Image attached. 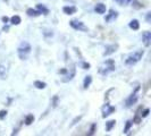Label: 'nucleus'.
Instances as JSON below:
<instances>
[{"label": "nucleus", "instance_id": "obj_1", "mask_svg": "<svg viewBox=\"0 0 151 136\" xmlns=\"http://www.w3.org/2000/svg\"><path fill=\"white\" fill-rule=\"evenodd\" d=\"M31 50H32V48H31V44L29 42H22L21 45L18 47V49H17V52H18V57H19V59H22V60H26L27 59V57L30 56L31 53Z\"/></svg>", "mask_w": 151, "mask_h": 136}, {"label": "nucleus", "instance_id": "obj_2", "mask_svg": "<svg viewBox=\"0 0 151 136\" xmlns=\"http://www.w3.org/2000/svg\"><path fill=\"white\" fill-rule=\"evenodd\" d=\"M115 68H116L115 61H114L113 59H108V60H106L100 67H99V73H100L101 75L106 76V75H108L109 73L114 72Z\"/></svg>", "mask_w": 151, "mask_h": 136}, {"label": "nucleus", "instance_id": "obj_3", "mask_svg": "<svg viewBox=\"0 0 151 136\" xmlns=\"http://www.w3.org/2000/svg\"><path fill=\"white\" fill-rule=\"evenodd\" d=\"M143 54H144L143 50H137V51H135V52L131 53L129 57L126 58L125 64H126L127 66H133V65H135L136 62H139V61L142 59Z\"/></svg>", "mask_w": 151, "mask_h": 136}, {"label": "nucleus", "instance_id": "obj_4", "mask_svg": "<svg viewBox=\"0 0 151 136\" xmlns=\"http://www.w3.org/2000/svg\"><path fill=\"white\" fill-rule=\"evenodd\" d=\"M69 25H70V27H73L76 31H81V32H88L89 31L88 26H85V24L83 22L77 21V19H72L69 22Z\"/></svg>", "mask_w": 151, "mask_h": 136}, {"label": "nucleus", "instance_id": "obj_5", "mask_svg": "<svg viewBox=\"0 0 151 136\" xmlns=\"http://www.w3.org/2000/svg\"><path fill=\"white\" fill-rule=\"evenodd\" d=\"M139 86L135 89V91L129 95V98L126 99V102H125V105H126V107L127 108H129V107H132L133 105H135L136 103V101H137V91H139Z\"/></svg>", "mask_w": 151, "mask_h": 136}, {"label": "nucleus", "instance_id": "obj_6", "mask_svg": "<svg viewBox=\"0 0 151 136\" xmlns=\"http://www.w3.org/2000/svg\"><path fill=\"white\" fill-rule=\"evenodd\" d=\"M116 111V108L113 106H110L109 103H106L102 107V118H106L108 116H110L113 112Z\"/></svg>", "mask_w": 151, "mask_h": 136}, {"label": "nucleus", "instance_id": "obj_7", "mask_svg": "<svg viewBox=\"0 0 151 136\" xmlns=\"http://www.w3.org/2000/svg\"><path fill=\"white\" fill-rule=\"evenodd\" d=\"M70 69V72L67 70V75L65 76V78H61V82H64V83H67L69 81H72L73 79V77L75 76L76 74V68H75V65H73L72 68H69Z\"/></svg>", "mask_w": 151, "mask_h": 136}, {"label": "nucleus", "instance_id": "obj_8", "mask_svg": "<svg viewBox=\"0 0 151 136\" xmlns=\"http://www.w3.org/2000/svg\"><path fill=\"white\" fill-rule=\"evenodd\" d=\"M117 49H118V44H109V45H106V48H105V52H104V56L106 57V56H110V54H113L117 51Z\"/></svg>", "mask_w": 151, "mask_h": 136}, {"label": "nucleus", "instance_id": "obj_9", "mask_svg": "<svg viewBox=\"0 0 151 136\" xmlns=\"http://www.w3.org/2000/svg\"><path fill=\"white\" fill-rule=\"evenodd\" d=\"M117 17H118V13H117L116 10H114V9H110V10H109V14L105 17V21H106L107 23L113 22V21H115Z\"/></svg>", "mask_w": 151, "mask_h": 136}, {"label": "nucleus", "instance_id": "obj_10", "mask_svg": "<svg viewBox=\"0 0 151 136\" xmlns=\"http://www.w3.org/2000/svg\"><path fill=\"white\" fill-rule=\"evenodd\" d=\"M142 41L145 47H150L151 43V32L149 31H145L143 34H142Z\"/></svg>", "mask_w": 151, "mask_h": 136}, {"label": "nucleus", "instance_id": "obj_11", "mask_svg": "<svg viewBox=\"0 0 151 136\" xmlns=\"http://www.w3.org/2000/svg\"><path fill=\"white\" fill-rule=\"evenodd\" d=\"M76 7L75 6H65V7L63 8V11L66 14V15H73V14H75L76 13Z\"/></svg>", "mask_w": 151, "mask_h": 136}, {"label": "nucleus", "instance_id": "obj_12", "mask_svg": "<svg viewBox=\"0 0 151 136\" xmlns=\"http://www.w3.org/2000/svg\"><path fill=\"white\" fill-rule=\"evenodd\" d=\"M106 5H104V4H97L96 5V7H94V11L97 13V14H105L106 13Z\"/></svg>", "mask_w": 151, "mask_h": 136}, {"label": "nucleus", "instance_id": "obj_13", "mask_svg": "<svg viewBox=\"0 0 151 136\" xmlns=\"http://www.w3.org/2000/svg\"><path fill=\"white\" fill-rule=\"evenodd\" d=\"M26 14L30 16V17H38V16L41 15V13L39 11L38 9H33V8H29L26 10Z\"/></svg>", "mask_w": 151, "mask_h": 136}, {"label": "nucleus", "instance_id": "obj_14", "mask_svg": "<svg viewBox=\"0 0 151 136\" xmlns=\"http://www.w3.org/2000/svg\"><path fill=\"white\" fill-rule=\"evenodd\" d=\"M129 29H132V30H134V31H137L140 29V23H139L137 19H133V21L129 22Z\"/></svg>", "mask_w": 151, "mask_h": 136}, {"label": "nucleus", "instance_id": "obj_15", "mask_svg": "<svg viewBox=\"0 0 151 136\" xmlns=\"http://www.w3.org/2000/svg\"><path fill=\"white\" fill-rule=\"evenodd\" d=\"M37 9H38L41 14H43V15H48L49 14V9L45 7V6H43V5H41V4L37 5Z\"/></svg>", "mask_w": 151, "mask_h": 136}, {"label": "nucleus", "instance_id": "obj_16", "mask_svg": "<svg viewBox=\"0 0 151 136\" xmlns=\"http://www.w3.org/2000/svg\"><path fill=\"white\" fill-rule=\"evenodd\" d=\"M91 83H92V76H91V75L85 76L84 82H83V87H84V89H88V87L91 85Z\"/></svg>", "mask_w": 151, "mask_h": 136}, {"label": "nucleus", "instance_id": "obj_17", "mask_svg": "<svg viewBox=\"0 0 151 136\" xmlns=\"http://www.w3.org/2000/svg\"><path fill=\"white\" fill-rule=\"evenodd\" d=\"M21 22H22V19H21V17H19L18 15L13 16V17L10 18V23H12L13 25H19Z\"/></svg>", "mask_w": 151, "mask_h": 136}, {"label": "nucleus", "instance_id": "obj_18", "mask_svg": "<svg viewBox=\"0 0 151 136\" xmlns=\"http://www.w3.org/2000/svg\"><path fill=\"white\" fill-rule=\"evenodd\" d=\"M34 119H35V118H34V116H33L32 113L27 115V116L25 117V125L29 126V125H31V124H33V122H34Z\"/></svg>", "mask_w": 151, "mask_h": 136}, {"label": "nucleus", "instance_id": "obj_19", "mask_svg": "<svg viewBox=\"0 0 151 136\" xmlns=\"http://www.w3.org/2000/svg\"><path fill=\"white\" fill-rule=\"evenodd\" d=\"M115 125H116V120L107 121V122H106V130H107V132H110V130L115 127Z\"/></svg>", "mask_w": 151, "mask_h": 136}, {"label": "nucleus", "instance_id": "obj_20", "mask_svg": "<svg viewBox=\"0 0 151 136\" xmlns=\"http://www.w3.org/2000/svg\"><path fill=\"white\" fill-rule=\"evenodd\" d=\"M0 78L1 79L7 78V69L4 67L2 65H0Z\"/></svg>", "mask_w": 151, "mask_h": 136}, {"label": "nucleus", "instance_id": "obj_21", "mask_svg": "<svg viewBox=\"0 0 151 136\" xmlns=\"http://www.w3.org/2000/svg\"><path fill=\"white\" fill-rule=\"evenodd\" d=\"M34 86H35L37 89H39V90H43V89H45L47 84H45V82H41V81H35V82H34Z\"/></svg>", "mask_w": 151, "mask_h": 136}, {"label": "nucleus", "instance_id": "obj_22", "mask_svg": "<svg viewBox=\"0 0 151 136\" xmlns=\"http://www.w3.org/2000/svg\"><path fill=\"white\" fill-rule=\"evenodd\" d=\"M133 126V120H127L126 121V124H125V127H124V133H127L131 127Z\"/></svg>", "mask_w": 151, "mask_h": 136}, {"label": "nucleus", "instance_id": "obj_23", "mask_svg": "<svg viewBox=\"0 0 151 136\" xmlns=\"http://www.w3.org/2000/svg\"><path fill=\"white\" fill-rule=\"evenodd\" d=\"M132 6L133 8H135V9H141V8H143V5H141L139 1H136V0H133L132 1Z\"/></svg>", "mask_w": 151, "mask_h": 136}, {"label": "nucleus", "instance_id": "obj_24", "mask_svg": "<svg viewBox=\"0 0 151 136\" xmlns=\"http://www.w3.org/2000/svg\"><path fill=\"white\" fill-rule=\"evenodd\" d=\"M96 129H97V124H92V125H91L90 132L88 133V135H93V134L96 133Z\"/></svg>", "mask_w": 151, "mask_h": 136}, {"label": "nucleus", "instance_id": "obj_25", "mask_svg": "<svg viewBox=\"0 0 151 136\" xmlns=\"http://www.w3.org/2000/svg\"><path fill=\"white\" fill-rule=\"evenodd\" d=\"M150 113V109L149 108H147V109H144L143 112L141 113V118H145V117H148V115Z\"/></svg>", "mask_w": 151, "mask_h": 136}, {"label": "nucleus", "instance_id": "obj_26", "mask_svg": "<svg viewBox=\"0 0 151 136\" xmlns=\"http://www.w3.org/2000/svg\"><path fill=\"white\" fill-rule=\"evenodd\" d=\"M7 116V110H0V119H5Z\"/></svg>", "mask_w": 151, "mask_h": 136}, {"label": "nucleus", "instance_id": "obj_27", "mask_svg": "<svg viewBox=\"0 0 151 136\" xmlns=\"http://www.w3.org/2000/svg\"><path fill=\"white\" fill-rule=\"evenodd\" d=\"M145 21L147 23H151V13H147V15H145Z\"/></svg>", "mask_w": 151, "mask_h": 136}, {"label": "nucleus", "instance_id": "obj_28", "mask_svg": "<svg viewBox=\"0 0 151 136\" xmlns=\"http://www.w3.org/2000/svg\"><path fill=\"white\" fill-rule=\"evenodd\" d=\"M82 66H83V69H90V64H88V62H83Z\"/></svg>", "mask_w": 151, "mask_h": 136}, {"label": "nucleus", "instance_id": "obj_29", "mask_svg": "<svg viewBox=\"0 0 151 136\" xmlns=\"http://www.w3.org/2000/svg\"><path fill=\"white\" fill-rule=\"evenodd\" d=\"M57 100H58V97H55L53 98V107L57 106Z\"/></svg>", "mask_w": 151, "mask_h": 136}, {"label": "nucleus", "instance_id": "obj_30", "mask_svg": "<svg viewBox=\"0 0 151 136\" xmlns=\"http://www.w3.org/2000/svg\"><path fill=\"white\" fill-rule=\"evenodd\" d=\"M133 0H123V5H127L129 2H132Z\"/></svg>", "mask_w": 151, "mask_h": 136}, {"label": "nucleus", "instance_id": "obj_31", "mask_svg": "<svg viewBox=\"0 0 151 136\" xmlns=\"http://www.w3.org/2000/svg\"><path fill=\"white\" fill-rule=\"evenodd\" d=\"M8 21H9V18H8V17H6V16H4V17H2V22L4 23H8Z\"/></svg>", "mask_w": 151, "mask_h": 136}, {"label": "nucleus", "instance_id": "obj_32", "mask_svg": "<svg viewBox=\"0 0 151 136\" xmlns=\"http://www.w3.org/2000/svg\"><path fill=\"white\" fill-rule=\"evenodd\" d=\"M115 1H116V2H118L119 5H123V0H115Z\"/></svg>", "mask_w": 151, "mask_h": 136}]
</instances>
